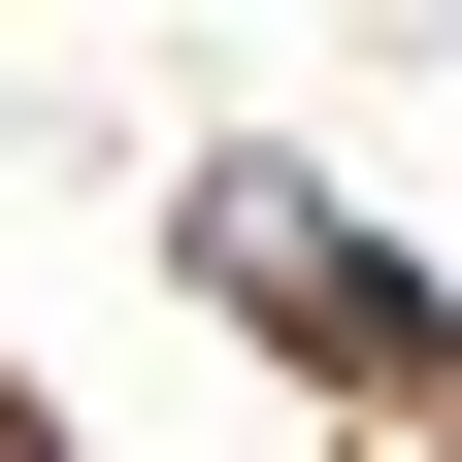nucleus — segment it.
<instances>
[{"label":"nucleus","instance_id":"1","mask_svg":"<svg viewBox=\"0 0 462 462\" xmlns=\"http://www.w3.org/2000/svg\"><path fill=\"white\" fill-rule=\"evenodd\" d=\"M165 264H199L231 330H298L330 396H430V298H396V264H364L330 199H298V165H199V199H165Z\"/></svg>","mask_w":462,"mask_h":462},{"label":"nucleus","instance_id":"2","mask_svg":"<svg viewBox=\"0 0 462 462\" xmlns=\"http://www.w3.org/2000/svg\"><path fill=\"white\" fill-rule=\"evenodd\" d=\"M0 462H33V396H0Z\"/></svg>","mask_w":462,"mask_h":462}]
</instances>
